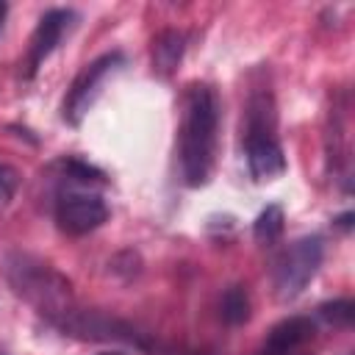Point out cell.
I'll return each instance as SVG.
<instances>
[{"label":"cell","mask_w":355,"mask_h":355,"mask_svg":"<svg viewBox=\"0 0 355 355\" xmlns=\"http://www.w3.org/2000/svg\"><path fill=\"white\" fill-rule=\"evenodd\" d=\"M219 130V100L205 83H194L183 100L180 128V172L189 186H202L211 178Z\"/></svg>","instance_id":"6da1fadb"},{"label":"cell","mask_w":355,"mask_h":355,"mask_svg":"<svg viewBox=\"0 0 355 355\" xmlns=\"http://www.w3.org/2000/svg\"><path fill=\"white\" fill-rule=\"evenodd\" d=\"M8 280L14 283L17 294L31 300L42 313L53 316L55 322L69 313V280H64L55 269L47 263L28 258V255H14L8 261Z\"/></svg>","instance_id":"7a4b0ae2"},{"label":"cell","mask_w":355,"mask_h":355,"mask_svg":"<svg viewBox=\"0 0 355 355\" xmlns=\"http://www.w3.org/2000/svg\"><path fill=\"white\" fill-rule=\"evenodd\" d=\"M244 144H247L250 175L258 183L275 180L286 172V155L275 139V108H272L269 94H255L250 100Z\"/></svg>","instance_id":"3957f363"},{"label":"cell","mask_w":355,"mask_h":355,"mask_svg":"<svg viewBox=\"0 0 355 355\" xmlns=\"http://www.w3.org/2000/svg\"><path fill=\"white\" fill-rule=\"evenodd\" d=\"M322 266V239L319 236H305L288 244L280 258L275 261V294L277 300L288 302L302 294V288L313 280V275Z\"/></svg>","instance_id":"277c9868"},{"label":"cell","mask_w":355,"mask_h":355,"mask_svg":"<svg viewBox=\"0 0 355 355\" xmlns=\"http://www.w3.org/2000/svg\"><path fill=\"white\" fill-rule=\"evenodd\" d=\"M108 219V205L97 194L67 191L55 202V222L69 236H83L97 230Z\"/></svg>","instance_id":"5b68a950"},{"label":"cell","mask_w":355,"mask_h":355,"mask_svg":"<svg viewBox=\"0 0 355 355\" xmlns=\"http://www.w3.org/2000/svg\"><path fill=\"white\" fill-rule=\"evenodd\" d=\"M116 64H122V55L119 53H105V55L94 58L92 64H86L80 69V75L72 80L69 97L64 103V119H69L72 125H78L83 119V114L89 111V105L94 103V97L100 92V83L116 69Z\"/></svg>","instance_id":"8992f818"},{"label":"cell","mask_w":355,"mask_h":355,"mask_svg":"<svg viewBox=\"0 0 355 355\" xmlns=\"http://www.w3.org/2000/svg\"><path fill=\"white\" fill-rule=\"evenodd\" d=\"M72 19H75V14H72V11H64V8H50V11L39 19V25H36V31H33V36H31L28 75H33V72L39 69V64L55 50V44L61 42V36L69 31Z\"/></svg>","instance_id":"52a82bcc"},{"label":"cell","mask_w":355,"mask_h":355,"mask_svg":"<svg viewBox=\"0 0 355 355\" xmlns=\"http://www.w3.org/2000/svg\"><path fill=\"white\" fill-rule=\"evenodd\" d=\"M311 338H313V322L305 316H291L269 330L266 341L255 355H291L297 347H302Z\"/></svg>","instance_id":"ba28073f"},{"label":"cell","mask_w":355,"mask_h":355,"mask_svg":"<svg viewBox=\"0 0 355 355\" xmlns=\"http://www.w3.org/2000/svg\"><path fill=\"white\" fill-rule=\"evenodd\" d=\"M183 42L186 36L180 31H161L153 42V67L161 75H172L175 67L183 58Z\"/></svg>","instance_id":"9c48e42d"},{"label":"cell","mask_w":355,"mask_h":355,"mask_svg":"<svg viewBox=\"0 0 355 355\" xmlns=\"http://www.w3.org/2000/svg\"><path fill=\"white\" fill-rule=\"evenodd\" d=\"M283 208L280 205H266L255 225H252V233H255V241L258 244H275L280 236H283Z\"/></svg>","instance_id":"30bf717a"},{"label":"cell","mask_w":355,"mask_h":355,"mask_svg":"<svg viewBox=\"0 0 355 355\" xmlns=\"http://www.w3.org/2000/svg\"><path fill=\"white\" fill-rule=\"evenodd\" d=\"M222 319L227 324H244L250 319V294L244 286H230L222 294Z\"/></svg>","instance_id":"8fae6325"},{"label":"cell","mask_w":355,"mask_h":355,"mask_svg":"<svg viewBox=\"0 0 355 355\" xmlns=\"http://www.w3.org/2000/svg\"><path fill=\"white\" fill-rule=\"evenodd\" d=\"M319 313L333 322V324H349L352 322V313H355V305L349 300H336V302H324L319 308Z\"/></svg>","instance_id":"7c38bea8"},{"label":"cell","mask_w":355,"mask_h":355,"mask_svg":"<svg viewBox=\"0 0 355 355\" xmlns=\"http://www.w3.org/2000/svg\"><path fill=\"white\" fill-rule=\"evenodd\" d=\"M349 219H352V214H344V216H338V225L341 227H349Z\"/></svg>","instance_id":"4fadbf2b"},{"label":"cell","mask_w":355,"mask_h":355,"mask_svg":"<svg viewBox=\"0 0 355 355\" xmlns=\"http://www.w3.org/2000/svg\"><path fill=\"white\" fill-rule=\"evenodd\" d=\"M6 14H8V6H6V3H0V28H3V19H6Z\"/></svg>","instance_id":"5bb4252c"},{"label":"cell","mask_w":355,"mask_h":355,"mask_svg":"<svg viewBox=\"0 0 355 355\" xmlns=\"http://www.w3.org/2000/svg\"><path fill=\"white\" fill-rule=\"evenodd\" d=\"M97 355H122V352H97Z\"/></svg>","instance_id":"9a60e30c"}]
</instances>
